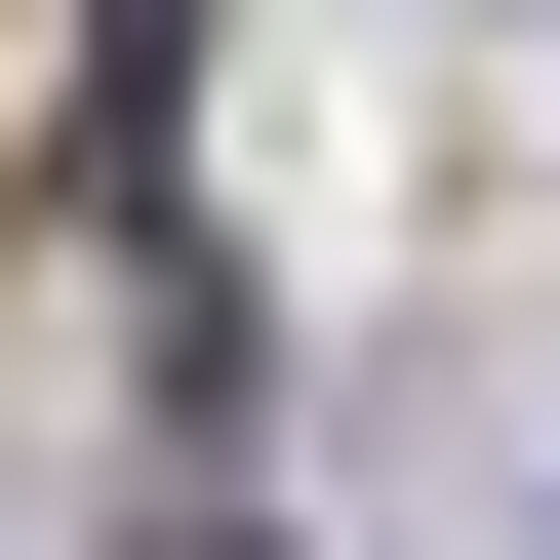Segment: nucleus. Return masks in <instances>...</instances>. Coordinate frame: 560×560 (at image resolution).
<instances>
[{"mask_svg": "<svg viewBox=\"0 0 560 560\" xmlns=\"http://www.w3.org/2000/svg\"><path fill=\"white\" fill-rule=\"evenodd\" d=\"M161 560H280V521H241V480H161Z\"/></svg>", "mask_w": 560, "mask_h": 560, "instance_id": "nucleus-1", "label": "nucleus"}]
</instances>
